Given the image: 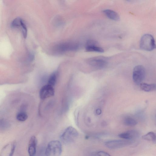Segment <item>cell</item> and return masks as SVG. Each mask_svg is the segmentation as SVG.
<instances>
[{"label": "cell", "mask_w": 156, "mask_h": 156, "mask_svg": "<svg viewBox=\"0 0 156 156\" xmlns=\"http://www.w3.org/2000/svg\"><path fill=\"white\" fill-rule=\"evenodd\" d=\"M62 148L61 142L57 140L50 142L45 151L46 156H60L62 152Z\"/></svg>", "instance_id": "obj_1"}, {"label": "cell", "mask_w": 156, "mask_h": 156, "mask_svg": "<svg viewBox=\"0 0 156 156\" xmlns=\"http://www.w3.org/2000/svg\"><path fill=\"white\" fill-rule=\"evenodd\" d=\"M140 48L143 50L150 51L155 48V41L153 36L150 34L143 35L140 39Z\"/></svg>", "instance_id": "obj_2"}, {"label": "cell", "mask_w": 156, "mask_h": 156, "mask_svg": "<svg viewBox=\"0 0 156 156\" xmlns=\"http://www.w3.org/2000/svg\"><path fill=\"white\" fill-rule=\"evenodd\" d=\"M78 133L74 127L69 126L67 128L61 136L62 140L64 143L69 144L74 141L78 137Z\"/></svg>", "instance_id": "obj_3"}, {"label": "cell", "mask_w": 156, "mask_h": 156, "mask_svg": "<svg viewBox=\"0 0 156 156\" xmlns=\"http://www.w3.org/2000/svg\"><path fill=\"white\" fill-rule=\"evenodd\" d=\"M146 74L144 67L141 65L136 66L134 68L133 72V79L136 84H140L144 80Z\"/></svg>", "instance_id": "obj_4"}, {"label": "cell", "mask_w": 156, "mask_h": 156, "mask_svg": "<svg viewBox=\"0 0 156 156\" xmlns=\"http://www.w3.org/2000/svg\"><path fill=\"white\" fill-rule=\"evenodd\" d=\"M88 63L92 67L96 69H101L105 67L107 64V59L102 56L94 57L90 58Z\"/></svg>", "instance_id": "obj_5"}, {"label": "cell", "mask_w": 156, "mask_h": 156, "mask_svg": "<svg viewBox=\"0 0 156 156\" xmlns=\"http://www.w3.org/2000/svg\"><path fill=\"white\" fill-rule=\"evenodd\" d=\"M76 43L65 42L58 44L55 46L54 51L57 53H62L69 51H75L78 48Z\"/></svg>", "instance_id": "obj_6"}, {"label": "cell", "mask_w": 156, "mask_h": 156, "mask_svg": "<svg viewBox=\"0 0 156 156\" xmlns=\"http://www.w3.org/2000/svg\"><path fill=\"white\" fill-rule=\"evenodd\" d=\"M131 141L128 140H114L108 141L105 143V146L110 149L120 148L130 144Z\"/></svg>", "instance_id": "obj_7"}, {"label": "cell", "mask_w": 156, "mask_h": 156, "mask_svg": "<svg viewBox=\"0 0 156 156\" xmlns=\"http://www.w3.org/2000/svg\"><path fill=\"white\" fill-rule=\"evenodd\" d=\"M55 90L52 87L48 84L43 86L40 91L39 96L42 99H44L54 95Z\"/></svg>", "instance_id": "obj_8"}, {"label": "cell", "mask_w": 156, "mask_h": 156, "mask_svg": "<svg viewBox=\"0 0 156 156\" xmlns=\"http://www.w3.org/2000/svg\"><path fill=\"white\" fill-rule=\"evenodd\" d=\"M12 27L14 28H20L24 38L27 37V29L26 24L23 20L20 17L15 18L11 23Z\"/></svg>", "instance_id": "obj_9"}, {"label": "cell", "mask_w": 156, "mask_h": 156, "mask_svg": "<svg viewBox=\"0 0 156 156\" xmlns=\"http://www.w3.org/2000/svg\"><path fill=\"white\" fill-rule=\"evenodd\" d=\"M16 145V143L15 141L7 144L2 149L0 156H13Z\"/></svg>", "instance_id": "obj_10"}, {"label": "cell", "mask_w": 156, "mask_h": 156, "mask_svg": "<svg viewBox=\"0 0 156 156\" xmlns=\"http://www.w3.org/2000/svg\"><path fill=\"white\" fill-rule=\"evenodd\" d=\"M97 43L94 41L90 40L88 41L86 44L85 49L88 52H95L99 53H103L104 49L97 45Z\"/></svg>", "instance_id": "obj_11"}, {"label": "cell", "mask_w": 156, "mask_h": 156, "mask_svg": "<svg viewBox=\"0 0 156 156\" xmlns=\"http://www.w3.org/2000/svg\"><path fill=\"white\" fill-rule=\"evenodd\" d=\"M37 140L34 136H32L29 141L28 147V152L29 156H35Z\"/></svg>", "instance_id": "obj_12"}, {"label": "cell", "mask_w": 156, "mask_h": 156, "mask_svg": "<svg viewBox=\"0 0 156 156\" xmlns=\"http://www.w3.org/2000/svg\"><path fill=\"white\" fill-rule=\"evenodd\" d=\"M102 12L108 18L111 20L117 21L120 20L119 14L113 10L105 9L103 10Z\"/></svg>", "instance_id": "obj_13"}, {"label": "cell", "mask_w": 156, "mask_h": 156, "mask_svg": "<svg viewBox=\"0 0 156 156\" xmlns=\"http://www.w3.org/2000/svg\"><path fill=\"white\" fill-rule=\"evenodd\" d=\"M137 134L136 131L131 130L121 133L119 134L118 136L119 137L122 139L130 140L136 137Z\"/></svg>", "instance_id": "obj_14"}, {"label": "cell", "mask_w": 156, "mask_h": 156, "mask_svg": "<svg viewBox=\"0 0 156 156\" xmlns=\"http://www.w3.org/2000/svg\"><path fill=\"white\" fill-rule=\"evenodd\" d=\"M140 87L144 91L150 92L153 91L155 89L156 85L154 84L142 83L140 84Z\"/></svg>", "instance_id": "obj_15"}, {"label": "cell", "mask_w": 156, "mask_h": 156, "mask_svg": "<svg viewBox=\"0 0 156 156\" xmlns=\"http://www.w3.org/2000/svg\"><path fill=\"white\" fill-rule=\"evenodd\" d=\"M143 139L151 141L154 142L156 140V136L155 134L152 132H150L142 136Z\"/></svg>", "instance_id": "obj_16"}, {"label": "cell", "mask_w": 156, "mask_h": 156, "mask_svg": "<svg viewBox=\"0 0 156 156\" xmlns=\"http://www.w3.org/2000/svg\"><path fill=\"white\" fill-rule=\"evenodd\" d=\"M123 123L125 125L132 126L136 125L137 122L133 118L130 117H127L124 119Z\"/></svg>", "instance_id": "obj_17"}, {"label": "cell", "mask_w": 156, "mask_h": 156, "mask_svg": "<svg viewBox=\"0 0 156 156\" xmlns=\"http://www.w3.org/2000/svg\"><path fill=\"white\" fill-rule=\"evenodd\" d=\"M57 80V73L56 72L53 73L50 76L48 84L53 87L55 84Z\"/></svg>", "instance_id": "obj_18"}, {"label": "cell", "mask_w": 156, "mask_h": 156, "mask_svg": "<svg viewBox=\"0 0 156 156\" xmlns=\"http://www.w3.org/2000/svg\"><path fill=\"white\" fill-rule=\"evenodd\" d=\"M28 116L25 112L21 111L18 113L16 115V119L19 121H24L27 118Z\"/></svg>", "instance_id": "obj_19"}, {"label": "cell", "mask_w": 156, "mask_h": 156, "mask_svg": "<svg viewBox=\"0 0 156 156\" xmlns=\"http://www.w3.org/2000/svg\"><path fill=\"white\" fill-rule=\"evenodd\" d=\"M9 126L10 124L7 120L4 119H0V129H5Z\"/></svg>", "instance_id": "obj_20"}, {"label": "cell", "mask_w": 156, "mask_h": 156, "mask_svg": "<svg viewBox=\"0 0 156 156\" xmlns=\"http://www.w3.org/2000/svg\"><path fill=\"white\" fill-rule=\"evenodd\" d=\"M96 156H111L108 153L104 151H99L96 154Z\"/></svg>", "instance_id": "obj_21"}, {"label": "cell", "mask_w": 156, "mask_h": 156, "mask_svg": "<svg viewBox=\"0 0 156 156\" xmlns=\"http://www.w3.org/2000/svg\"><path fill=\"white\" fill-rule=\"evenodd\" d=\"M96 113L97 115H100L101 113V111L99 109H98L96 110Z\"/></svg>", "instance_id": "obj_22"}]
</instances>
